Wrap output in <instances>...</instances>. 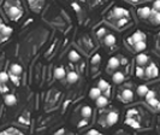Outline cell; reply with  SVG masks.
<instances>
[{
  "mask_svg": "<svg viewBox=\"0 0 160 135\" xmlns=\"http://www.w3.org/2000/svg\"><path fill=\"white\" fill-rule=\"evenodd\" d=\"M100 59H101V57H100L99 53L94 55V56H93V58H92V60H90L92 65H96V64H99V63H100Z\"/></svg>",
  "mask_w": 160,
  "mask_h": 135,
  "instance_id": "cell-25",
  "label": "cell"
},
{
  "mask_svg": "<svg viewBox=\"0 0 160 135\" xmlns=\"http://www.w3.org/2000/svg\"><path fill=\"white\" fill-rule=\"evenodd\" d=\"M144 75V69L142 66H137L136 68V76L137 77H142Z\"/></svg>",
  "mask_w": 160,
  "mask_h": 135,
  "instance_id": "cell-26",
  "label": "cell"
},
{
  "mask_svg": "<svg viewBox=\"0 0 160 135\" xmlns=\"http://www.w3.org/2000/svg\"><path fill=\"white\" fill-rule=\"evenodd\" d=\"M100 95H101V91H100L98 87H96V88H92V89L89 91V97H90L92 99H96V98H99Z\"/></svg>",
  "mask_w": 160,
  "mask_h": 135,
  "instance_id": "cell-20",
  "label": "cell"
},
{
  "mask_svg": "<svg viewBox=\"0 0 160 135\" xmlns=\"http://www.w3.org/2000/svg\"><path fill=\"white\" fill-rule=\"evenodd\" d=\"M69 59L71 60V62H78V60H79V55L76 51H71L69 53Z\"/></svg>",
  "mask_w": 160,
  "mask_h": 135,
  "instance_id": "cell-22",
  "label": "cell"
},
{
  "mask_svg": "<svg viewBox=\"0 0 160 135\" xmlns=\"http://www.w3.org/2000/svg\"><path fill=\"white\" fill-rule=\"evenodd\" d=\"M19 135H23V134H22V133H21V134H19Z\"/></svg>",
  "mask_w": 160,
  "mask_h": 135,
  "instance_id": "cell-38",
  "label": "cell"
},
{
  "mask_svg": "<svg viewBox=\"0 0 160 135\" xmlns=\"http://www.w3.org/2000/svg\"><path fill=\"white\" fill-rule=\"evenodd\" d=\"M9 80H10V76H9L7 72H6V71L0 72V83H6Z\"/></svg>",
  "mask_w": 160,
  "mask_h": 135,
  "instance_id": "cell-23",
  "label": "cell"
},
{
  "mask_svg": "<svg viewBox=\"0 0 160 135\" xmlns=\"http://www.w3.org/2000/svg\"><path fill=\"white\" fill-rule=\"evenodd\" d=\"M54 77L58 78V80L65 77V69H64V68H62V66L57 68V69L54 70Z\"/></svg>",
  "mask_w": 160,
  "mask_h": 135,
  "instance_id": "cell-13",
  "label": "cell"
},
{
  "mask_svg": "<svg viewBox=\"0 0 160 135\" xmlns=\"http://www.w3.org/2000/svg\"><path fill=\"white\" fill-rule=\"evenodd\" d=\"M15 12L17 13V12H18V9H16V7H11V9H10V15H11V16H13V13H15Z\"/></svg>",
  "mask_w": 160,
  "mask_h": 135,
  "instance_id": "cell-33",
  "label": "cell"
},
{
  "mask_svg": "<svg viewBox=\"0 0 160 135\" xmlns=\"http://www.w3.org/2000/svg\"><path fill=\"white\" fill-rule=\"evenodd\" d=\"M95 100H96V106H98V107H105L106 105L108 104L107 98L104 97V95H100V97H99V98H96Z\"/></svg>",
  "mask_w": 160,
  "mask_h": 135,
  "instance_id": "cell-10",
  "label": "cell"
},
{
  "mask_svg": "<svg viewBox=\"0 0 160 135\" xmlns=\"http://www.w3.org/2000/svg\"><path fill=\"white\" fill-rule=\"evenodd\" d=\"M122 97L125 101H131L132 100V97H134V94H132L131 89H124L123 93H122Z\"/></svg>",
  "mask_w": 160,
  "mask_h": 135,
  "instance_id": "cell-17",
  "label": "cell"
},
{
  "mask_svg": "<svg viewBox=\"0 0 160 135\" xmlns=\"http://www.w3.org/2000/svg\"><path fill=\"white\" fill-rule=\"evenodd\" d=\"M146 1H153V0H146Z\"/></svg>",
  "mask_w": 160,
  "mask_h": 135,
  "instance_id": "cell-37",
  "label": "cell"
},
{
  "mask_svg": "<svg viewBox=\"0 0 160 135\" xmlns=\"http://www.w3.org/2000/svg\"><path fill=\"white\" fill-rule=\"evenodd\" d=\"M146 48H147V45H146L144 41H138V42H135V44H134V50H135L136 52H138V53L143 52Z\"/></svg>",
  "mask_w": 160,
  "mask_h": 135,
  "instance_id": "cell-9",
  "label": "cell"
},
{
  "mask_svg": "<svg viewBox=\"0 0 160 135\" xmlns=\"http://www.w3.org/2000/svg\"><path fill=\"white\" fill-rule=\"evenodd\" d=\"M98 88H99L100 91H101V92H104V91H108L110 85H108L107 81H105V80H100L99 82H98Z\"/></svg>",
  "mask_w": 160,
  "mask_h": 135,
  "instance_id": "cell-14",
  "label": "cell"
},
{
  "mask_svg": "<svg viewBox=\"0 0 160 135\" xmlns=\"http://www.w3.org/2000/svg\"><path fill=\"white\" fill-rule=\"evenodd\" d=\"M148 91L149 89H148V87L146 86V85H141V86L137 87V94H138L140 97H144L146 94H147Z\"/></svg>",
  "mask_w": 160,
  "mask_h": 135,
  "instance_id": "cell-19",
  "label": "cell"
},
{
  "mask_svg": "<svg viewBox=\"0 0 160 135\" xmlns=\"http://www.w3.org/2000/svg\"><path fill=\"white\" fill-rule=\"evenodd\" d=\"M124 15H126V11L122 7H116L113 10V16L117 17V18H123Z\"/></svg>",
  "mask_w": 160,
  "mask_h": 135,
  "instance_id": "cell-18",
  "label": "cell"
},
{
  "mask_svg": "<svg viewBox=\"0 0 160 135\" xmlns=\"http://www.w3.org/2000/svg\"><path fill=\"white\" fill-rule=\"evenodd\" d=\"M112 80H113V82L119 85V83H122L123 81H124V75L121 72V71H117L113 74V76H112Z\"/></svg>",
  "mask_w": 160,
  "mask_h": 135,
  "instance_id": "cell-8",
  "label": "cell"
},
{
  "mask_svg": "<svg viewBox=\"0 0 160 135\" xmlns=\"http://www.w3.org/2000/svg\"><path fill=\"white\" fill-rule=\"evenodd\" d=\"M136 63L138 66H143L144 64H147L148 63V56L147 55H144V53H138L137 57H136Z\"/></svg>",
  "mask_w": 160,
  "mask_h": 135,
  "instance_id": "cell-2",
  "label": "cell"
},
{
  "mask_svg": "<svg viewBox=\"0 0 160 135\" xmlns=\"http://www.w3.org/2000/svg\"><path fill=\"white\" fill-rule=\"evenodd\" d=\"M85 124H87V122L84 121V122H81V123H79V127H82V125H85Z\"/></svg>",
  "mask_w": 160,
  "mask_h": 135,
  "instance_id": "cell-35",
  "label": "cell"
},
{
  "mask_svg": "<svg viewBox=\"0 0 160 135\" xmlns=\"http://www.w3.org/2000/svg\"><path fill=\"white\" fill-rule=\"evenodd\" d=\"M1 33L4 34L5 36H9V35H11V34H12V28H11V27H7V25H4L3 24Z\"/></svg>",
  "mask_w": 160,
  "mask_h": 135,
  "instance_id": "cell-24",
  "label": "cell"
},
{
  "mask_svg": "<svg viewBox=\"0 0 160 135\" xmlns=\"http://www.w3.org/2000/svg\"><path fill=\"white\" fill-rule=\"evenodd\" d=\"M99 135H102V134H99Z\"/></svg>",
  "mask_w": 160,
  "mask_h": 135,
  "instance_id": "cell-39",
  "label": "cell"
},
{
  "mask_svg": "<svg viewBox=\"0 0 160 135\" xmlns=\"http://www.w3.org/2000/svg\"><path fill=\"white\" fill-rule=\"evenodd\" d=\"M4 101H5L6 105L11 106V105H15V104H16L17 99H16V97L13 95V94H6L5 98H4Z\"/></svg>",
  "mask_w": 160,
  "mask_h": 135,
  "instance_id": "cell-7",
  "label": "cell"
},
{
  "mask_svg": "<svg viewBox=\"0 0 160 135\" xmlns=\"http://www.w3.org/2000/svg\"><path fill=\"white\" fill-rule=\"evenodd\" d=\"M1 28H3V24H0V33H1Z\"/></svg>",
  "mask_w": 160,
  "mask_h": 135,
  "instance_id": "cell-36",
  "label": "cell"
},
{
  "mask_svg": "<svg viewBox=\"0 0 160 135\" xmlns=\"http://www.w3.org/2000/svg\"><path fill=\"white\" fill-rule=\"evenodd\" d=\"M137 15H138V17H141V18H149L151 7H148V6H143V7L138 9L137 10Z\"/></svg>",
  "mask_w": 160,
  "mask_h": 135,
  "instance_id": "cell-4",
  "label": "cell"
},
{
  "mask_svg": "<svg viewBox=\"0 0 160 135\" xmlns=\"http://www.w3.org/2000/svg\"><path fill=\"white\" fill-rule=\"evenodd\" d=\"M87 135H99V132L96 129H90Z\"/></svg>",
  "mask_w": 160,
  "mask_h": 135,
  "instance_id": "cell-31",
  "label": "cell"
},
{
  "mask_svg": "<svg viewBox=\"0 0 160 135\" xmlns=\"http://www.w3.org/2000/svg\"><path fill=\"white\" fill-rule=\"evenodd\" d=\"M106 122H107L108 125H113L118 122V115L116 112H110L106 117Z\"/></svg>",
  "mask_w": 160,
  "mask_h": 135,
  "instance_id": "cell-5",
  "label": "cell"
},
{
  "mask_svg": "<svg viewBox=\"0 0 160 135\" xmlns=\"http://www.w3.org/2000/svg\"><path fill=\"white\" fill-rule=\"evenodd\" d=\"M153 9L155 11H160V0H155V1L153 3Z\"/></svg>",
  "mask_w": 160,
  "mask_h": 135,
  "instance_id": "cell-30",
  "label": "cell"
},
{
  "mask_svg": "<svg viewBox=\"0 0 160 135\" xmlns=\"http://www.w3.org/2000/svg\"><path fill=\"white\" fill-rule=\"evenodd\" d=\"M104 42H105L106 46H113V45L116 44V36L112 35V34H110V35H107V36L105 38Z\"/></svg>",
  "mask_w": 160,
  "mask_h": 135,
  "instance_id": "cell-16",
  "label": "cell"
},
{
  "mask_svg": "<svg viewBox=\"0 0 160 135\" xmlns=\"http://www.w3.org/2000/svg\"><path fill=\"white\" fill-rule=\"evenodd\" d=\"M10 78H11V81H12V82L13 83H15V85H19V80H18V76L17 75H13V74H12V75L10 76Z\"/></svg>",
  "mask_w": 160,
  "mask_h": 135,
  "instance_id": "cell-29",
  "label": "cell"
},
{
  "mask_svg": "<svg viewBox=\"0 0 160 135\" xmlns=\"http://www.w3.org/2000/svg\"><path fill=\"white\" fill-rule=\"evenodd\" d=\"M66 78H68V82H69V83H76L77 81H78V75H77V72L71 71V72L68 74Z\"/></svg>",
  "mask_w": 160,
  "mask_h": 135,
  "instance_id": "cell-12",
  "label": "cell"
},
{
  "mask_svg": "<svg viewBox=\"0 0 160 135\" xmlns=\"http://www.w3.org/2000/svg\"><path fill=\"white\" fill-rule=\"evenodd\" d=\"M119 64H121V62H119V59L116 58V57H112L108 59V66L111 68V69H117V68L119 66Z\"/></svg>",
  "mask_w": 160,
  "mask_h": 135,
  "instance_id": "cell-15",
  "label": "cell"
},
{
  "mask_svg": "<svg viewBox=\"0 0 160 135\" xmlns=\"http://www.w3.org/2000/svg\"><path fill=\"white\" fill-rule=\"evenodd\" d=\"M119 19H121V21L118 22V25H119V27H122V25H124V24L126 23V19H125V18H119Z\"/></svg>",
  "mask_w": 160,
  "mask_h": 135,
  "instance_id": "cell-32",
  "label": "cell"
},
{
  "mask_svg": "<svg viewBox=\"0 0 160 135\" xmlns=\"http://www.w3.org/2000/svg\"><path fill=\"white\" fill-rule=\"evenodd\" d=\"M144 97H146V99H147V100H149V99H152V98H155V93L153 92V91H148L147 94H146Z\"/></svg>",
  "mask_w": 160,
  "mask_h": 135,
  "instance_id": "cell-28",
  "label": "cell"
},
{
  "mask_svg": "<svg viewBox=\"0 0 160 135\" xmlns=\"http://www.w3.org/2000/svg\"><path fill=\"white\" fill-rule=\"evenodd\" d=\"M62 134H64V129H62V130H59V132H58V133H57L56 135H62Z\"/></svg>",
  "mask_w": 160,
  "mask_h": 135,
  "instance_id": "cell-34",
  "label": "cell"
},
{
  "mask_svg": "<svg viewBox=\"0 0 160 135\" xmlns=\"http://www.w3.org/2000/svg\"><path fill=\"white\" fill-rule=\"evenodd\" d=\"M131 40H132V42H138V41H144L146 40V35L143 33H141V31H136L134 35L131 36Z\"/></svg>",
  "mask_w": 160,
  "mask_h": 135,
  "instance_id": "cell-6",
  "label": "cell"
},
{
  "mask_svg": "<svg viewBox=\"0 0 160 135\" xmlns=\"http://www.w3.org/2000/svg\"><path fill=\"white\" fill-rule=\"evenodd\" d=\"M147 103H148L151 106H158V105H159V101H158L157 98H152V99L147 100Z\"/></svg>",
  "mask_w": 160,
  "mask_h": 135,
  "instance_id": "cell-27",
  "label": "cell"
},
{
  "mask_svg": "<svg viewBox=\"0 0 160 135\" xmlns=\"http://www.w3.org/2000/svg\"><path fill=\"white\" fill-rule=\"evenodd\" d=\"M81 113H82V116H83L84 118H89L90 115H92V109H90L89 106H84V107H82Z\"/></svg>",
  "mask_w": 160,
  "mask_h": 135,
  "instance_id": "cell-21",
  "label": "cell"
},
{
  "mask_svg": "<svg viewBox=\"0 0 160 135\" xmlns=\"http://www.w3.org/2000/svg\"><path fill=\"white\" fill-rule=\"evenodd\" d=\"M149 17H151V21H152L153 24H155V25L160 24V11H155L154 9L151 10Z\"/></svg>",
  "mask_w": 160,
  "mask_h": 135,
  "instance_id": "cell-3",
  "label": "cell"
},
{
  "mask_svg": "<svg viewBox=\"0 0 160 135\" xmlns=\"http://www.w3.org/2000/svg\"><path fill=\"white\" fill-rule=\"evenodd\" d=\"M159 74V70L155 64H151L149 66H147L144 69V75L147 77H157Z\"/></svg>",
  "mask_w": 160,
  "mask_h": 135,
  "instance_id": "cell-1",
  "label": "cell"
},
{
  "mask_svg": "<svg viewBox=\"0 0 160 135\" xmlns=\"http://www.w3.org/2000/svg\"><path fill=\"white\" fill-rule=\"evenodd\" d=\"M10 70L11 72L13 74V75H21V74L23 72V69H22V66L19 65V64H12L11 68H10Z\"/></svg>",
  "mask_w": 160,
  "mask_h": 135,
  "instance_id": "cell-11",
  "label": "cell"
}]
</instances>
